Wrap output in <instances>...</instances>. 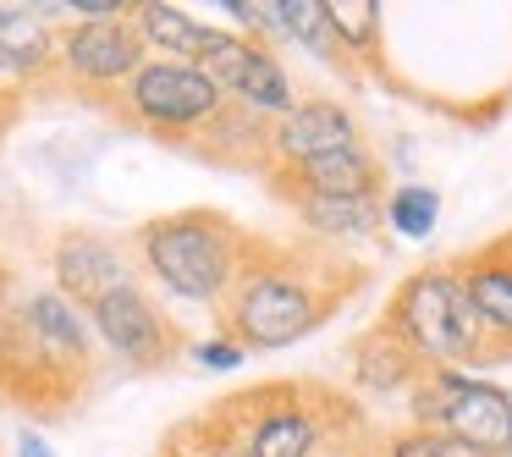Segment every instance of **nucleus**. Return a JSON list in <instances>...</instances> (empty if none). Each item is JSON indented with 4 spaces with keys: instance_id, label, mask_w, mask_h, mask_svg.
<instances>
[{
    "instance_id": "7",
    "label": "nucleus",
    "mask_w": 512,
    "mask_h": 457,
    "mask_svg": "<svg viewBox=\"0 0 512 457\" xmlns=\"http://www.w3.org/2000/svg\"><path fill=\"white\" fill-rule=\"evenodd\" d=\"M408 424L441 430L485 457H512V391L463 369H424L408 386Z\"/></svg>"
},
{
    "instance_id": "5",
    "label": "nucleus",
    "mask_w": 512,
    "mask_h": 457,
    "mask_svg": "<svg viewBox=\"0 0 512 457\" xmlns=\"http://www.w3.org/2000/svg\"><path fill=\"white\" fill-rule=\"evenodd\" d=\"M375 320L430 369H463V375H474V369L501 364V353L490 347V336L479 331L474 309H468V298H463V287H457L446 259L441 265L408 270V276L391 287L386 309H380Z\"/></svg>"
},
{
    "instance_id": "17",
    "label": "nucleus",
    "mask_w": 512,
    "mask_h": 457,
    "mask_svg": "<svg viewBox=\"0 0 512 457\" xmlns=\"http://www.w3.org/2000/svg\"><path fill=\"white\" fill-rule=\"evenodd\" d=\"M292 215L303 221V237L314 243H380L386 237V199H314V193H281Z\"/></svg>"
},
{
    "instance_id": "19",
    "label": "nucleus",
    "mask_w": 512,
    "mask_h": 457,
    "mask_svg": "<svg viewBox=\"0 0 512 457\" xmlns=\"http://www.w3.org/2000/svg\"><path fill=\"white\" fill-rule=\"evenodd\" d=\"M270 12H276L281 39L303 45L314 61H325V67H331V72H342L347 83H358L353 56L342 50V39H336V28H331V12H325L320 0H281V6H270Z\"/></svg>"
},
{
    "instance_id": "13",
    "label": "nucleus",
    "mask_w": 512,
    "mask_h": 457,
    "mask_svg": "<svg viewBox=\"0 0 512 457\" xmlns=\"http://www.w3.org/2000/svg\"><path fill=\"white\" fill-rule=\"evenodd\" d=\"M265 188L276 193H314V199H386V160L369 144L336 149V155L303 160V166L265 171Z\"/></svg>"
},
{
    "instance_id": "27",
    "label": "nucleus",
    "mask_w": 512,
    "mask_h": 457,
    "mask_svg": "<svg viewBox=\"0 0 512 457\" xmlns=\"http://www.w3.org/2000/svg\"><path fill=\"white\" fill-rule=\"evenodd\" d=\"M12 298V265H6V259H0V303Z\"/></svg>"
},
{
    "instance_id": "3",
    "label": "nucleus",
    "mask_w": 512,
    "mask_h": 457,
    "mask_svg": "<svg viewBox=\"0 0 512 457\" xmlns=\"http://www.w3.org/2000/svg\"><path fill=\"white\" fill-rule=\"evenodd\" d=\"M215 413L232 424L248 457H347L386 435L364 397L325 375H276L215 397Z\"/></svg>"
},
{
    "instance_id": "25",
    "label": "nucleus",
    "mask_w": 512,
    "mask_h": 457,
    "mask_svg": "<svg viewBox=\"0 0 512 457\" xmlns=\"http://www.w3.org/2000/svg\"><path fill=\"white\" fill-rule=\"evenodd\" d=\"M17 457H56V452H50V441H45V435L23 430V435H17Z\"/></svg>"
},
{
    "instance_id": "15",
    "label": "nucleus",
    "mask_w": 512,
    "mask_h": 457,
    "mask_svg": "<svg viewBox=\"0 0 512 457\" xmlns=\"http://www.w3.org/2000/svg\"><path fill=\"white\" fill-rule=\"evenodd\" d=\"M463 287L468 309H474L479 331L490 336V347L501 353V364H512V259H501L490 243L468 248V254L446 259Z\"/></svg>"
},
{
    "instance_id": "16",
    "label": "nucleus",
    "mask_w": 512,
    "mask_h": 457,
    "mask_svg": "<svg viewBox=\"0 0 512 457\" xmlns=\"http://www.w3.org/2000/svg\"><path fill=\"white\" fill-rule=\"evenodd\" d=\"M424 369L430 364H419L380 320H369L364 331L347 342V380H353V397H408V386L424 375Z\"/></svg>"
},
{
    "instance_id": "28",
    "label": "nucleus",
    "mask_w": 512,
    "mask_h": 457,
    "mask_svg": "<svg viewBox=\"0 0 512 457\" xmlns=\"http://www.w3.org/2000/svg\"><path fill=\"white\" fill-rule=\"evenodd\" d=\"M490 248H496L501 259H512V232H501V237H490Z\"/></svg>"
},
{
    "instance_id": "23",
    "label": "nucleus",
    "mask_w": 512,
    "mask_h": 457,
    "mask_svg": "<svg viewBox=\"0 0 512 457\" xmlns=\"http://www.w3.org/2000/svg\"><path fill=\"white\" fill-rule=\"evenodd\" d=\"M188 353H193V364L199 369H237L243 364V347L237 342H226V336H210V342H188Z\"/></svg>"
},
{
    "instance_id": "2",
    "label": "nucleus",
    "mask_w": 512,
    "mask_h": 457,
    "mask_svg": "<svg viewBox=\"0 0 512 457\" xmlns=\"http://www.w3.org/2000/svg\"><path fill=\"white\" fill-rule=\"evenodd\" d=\"M94 331L61 292L0 303V402L28 419H67L94 391Z\"/></svg>"
},
{
    "instance_id": "22",
    "label": "nucleus",
    "mask_w": 512,
    "mask_h": 457,
    "mask_svg": "<svg viewBox=\"0 0 512 457\" xmlns=\"http://www.w3.org/2000/svg\"><path fill=\"white\" fill-rule=\"evenodd\" d=\"M380 452L386 457H485V452H474V446L452 441V435H441V430H419V424L391 430L386 441H380Z\"/></svg>"
},
{
    "instance_id": "9",
    "label": "nucleus",
    "mask_w": 512,
    "mask_h": 457,
    "mask_svg": "<svg viewBox=\"0 0 512 457\" xmlns=\"http://www.w3.org/2000/svg\"><path fill=\"white\" fill-rule=\"evenodd\" d=\"M149 61V45L138 39L133 17H94V23H61L56 34V83L78 94L122 89Z\"/></svg>"
},
{
    "instance_id": "26",
    "label": "nucleus",
    "mask_w": 512,
    "mask_h": 457,
    "mask_svg": "<svg viewBox=\"0 0 512 457\" xmlns=\"http://www.w3.org/2000/svg\"><path fill=\"white\" fill-rule=\"evenodd\" d=\"M380 441H386V435H375V441H364L358 452H347V457H386V452H380Z\"/></svg>"
},
{
    "instance_id": "14",
    "label": "nucleus",
    "mask_w": 512,
    "mask_h": 457,
    "mask_svg": "<svg viewBox=\"0 0 512 457\" xmlns=\"http://www.w3.org/2000/svg\"><path fill=\"white\" fill-rule=\"evenodd\" d=\"M56 12L50 6H0V89H45L56 83Z\"/></svg>"
},
{
    "instance_id": "12",
    "label": "nucleus",
    "mask_w": 512,
    "mask_h": 457,
    "mask_svg": "<svg viewBox=\"0 0 512 457\" xmlns=\"http://www.w3.org/2000/svg\"><path fill=\"white\" fill-rule=\"evenodd\" d=\"M353 144H364L358 116L347 111L342 100H331V94H314V100H298L287 116H276V122H270L265 171L303 166V160L336 155V149H353ZM265 171H259V177H265Z\"/></svg>"
},
{
    "instance_id": "24",
    "label": "nucleus",
    "mask_w": 512,
    "mask_h": 457,
    "mask_svg": "<svg viewBox=\"0 0 512 457\" xmlns=\"http://www.w3.org/2000/svg\"><path fill=\"white\" fill-rule=\"evenodd\" d=\"M23 116V94H12V89H0V138L12 133V122Z\"/></svg>"
},
{
    "instance_id": "10",
    "label": "nucleus",
    "mask_w": 512,
    "mask_h": 457,
    "mask_svg": "<svg viewBox=\"0 0 512 457\" xmlns=\"http://www.w3.org/2000/svg\"><path fill=\"white\" fill-rule=\"evenodd\" d=\"M204 72H210L215 89H221L232 105L265 116V122L287 116L292 105L303 100V94L292 89L281 56H276L270 45H259V39H248V34H221V45L204 56Z\"/></svg>"
},
{
    "instance_id": "8",
    "label": "nucleus",
    "mask_w": 512,
    "mask_h": 457,
    "mask_svg": "<svg viewBox=\"0 0 512 457\" xmlns=\"http://www.w3.org/2000/svg\"><path fill=\"white\" fill-rule=\"evenodd\" d=\"M89 325L100 331V342L122 358L138 375H160V369H177L188 353V331L177 325V314L160 309V298L144 281H127L111 298H100L89 309Z\"/></svg>"
},
{
    "instance_id": "4",
    "label": "nucleus",
    "mask_w": 512,
    "mask_h": 457,
    "mask_svg": "<svg viewBox=\"0 0 512 457\" xmlns=\"http://www.w3.org/2000/svg\"><path fill=\"white\" fill-rule=\"evenodd\" d=\"M127 243H133L144 276L160 281L171 298L221 309V298L248 265L254 232L243 221H232L226 210H171L133 226Z\"/></svg>"
},
{
    "instance_id": "20",
    "label": "nucleus",
    "mask_w": 512,
    "mask_h": 457,
    "mask_svg": "<svg viewBox=\"0 0 512 457\" xmlns=\"http://www.w3.org/2000/svg\"><path fill=\"white\" fill-rule=\"evenodd\" d=\"M325 12H331V28H336V39H342V50L353 56L358 78L386 67V50H380V34H386L380 6H325Z\"/></svg>"
},
{
    "instance_id": "6",
    "label": "nucleus",
    "mask_w": 512,
    "mask_h": 457,
    "mask_svg": "<svg viewBox=\"0 0 512 457\" xmlns=\"http://www.w3.org/2000/svg\"><path fill=\"white\" fill-rule=\"evenodd\" d=\"M111 111L122 116L127 127L160 138L171 149H188L199 127H210L215 116L226 111V94L215 89V78L204 67H188V61H160L149 56L122 89L111 94Z\"/></svg>"
},
{
    "instance_id": "11",
    "label": "nucleus",
    "mask_w": 512,
    "mask_h": 457,
    "mask_svg": "<svg viewBox=\"0 0 512 457\" xmlns=\"http://www.w3.org/2000/svg\"><path fill=\"white\" fill-rule=\"evenodd\" d=\"M50 276H56L50 292H61L78 314H89L94 303L111 298L116 287L138 281L127 248L105 232H89V226H67V232L50 243Z\"/></svg>"
},
{
    "instance_id": "21",
    "label": "nucleus",
    "mask_w": 512,
    "mask_h": 457,
    "mask_svg": "<svg viewBox=\"0 0 512 457\" xmlns=\"http://www.w3.org/2000/svg\"><path fill=\"white\" fill-rule=\"evenodd\" d=\"M435 221H441V193L424 188V182H402V188H386V226L402 237H430Z\"/></svg>"
},
{
    "instance_id": "1",
    "label": "nucleus",
    "mask_w": 512,
    "mask_h": 457,
    "mask_svg": "<svg viewBox=\"0 0 512 457\" xmlns=\"http://www.w3.org/2000/svg\"><path fill=\"white\" fill-rule=\"evenodd\" d=\"M358 292H369V265H358L347 248L254 232L248 265L221 298L215 325L243 353H276L331 325Z\"/></svg>"
},
{
    "instance_id": "18",
    "label": "nucleus",
    "mask_w": 512,
    "mask_h": 457,
    "mask_svg": "<svg viewBox=\"0 0 512 457\" xmlns=\"http://www.w3.org/2000/svg\"><path fill=\"white\" fill-rule=\"evenodd\" d=\"M127 17H133L138 39L149 45V56H160V61H188V67H204V56H210V50L221 45V34H226V28L199 23L193 12L166 6V0H144V6H133Z\"/></svg>"
}]
</instances>
